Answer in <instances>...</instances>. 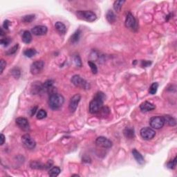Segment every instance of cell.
I'll list each match as a JSON object with an SVG mask.
<instances>
[{
	"instance_id": "26",
	"label": "cell",
	"mask_w": 177,
	"mask_h": 177,
	"mask_svg": "<svg viewBox=\"0 0 177 177\" xmlns=\"http://www.w3.org/2000/svg\"><path fill=\"white\" fill-rule=\"evenodd\" d=\"M37 53V51L35 49H28L24 51V55L27 57H32L34 55H35V54Z\"/></svg>"
},
{
	"instance_id": "2",
	"label": "cell",
	"mask_w": 177,
	"mask_h": 177,
	"mask_svg": "<svg viewBox=\"0 0 177 177\" xmlns=\"http://www.w3.org/2000/svg\"><path fill=\"white\" fill-rule=\"evenodd\" d=\"M64 103V98L61 94L53 93L50 95L49 98V105L51 109L57 110L62 106Z\"/></svg>"
},
{
	"instance_id": "11",
	"label": "cell",
	"mask_w": 177,
	"mask_h": 177,
	"mask_svg": "<svg viewBox=\"0 0 177 177\" xmlns=\"http://www.w3.org/2000/svg\"><path fill=\"white\" fill-rule=\"evenodd\" d=\"M15 122H16L17 125L23 131L28 132V131L30 130L29 122H28V120L26 118H23V117H20V118L16 119Z\"/></svg>"
},
{
	"instance_id": "38",
	"label": "cell",
	"mask_w": 177,
	"mask_h": 177,
	"mask_svg": "<svg viewBox=\"0 0 177 177\" xmlns=\"http://www.w3.org/2000/svg\"><path fill=\"white\" fill-rule=\"evenodd\" d=\"M11 25V22L8 21V20H5L4 22V24H3V28H5V29H8L9 28V26Z\"/></svg>"
},
{
	"instance_id": "8",
	"label": "cell",
	"mask_w": 177,
	"mask_h": 177,
	"mask_svg": "<svg viewBox=\"0 0 177 177\" xmlns=\"http://www.w3.org/2000/svg\"><path fill=\"white\" fill-rule=\"evenodd\" d=\"M141 136L145 140H151L156 135V132L150 127H144L141 129Z\"/></svg>"
},
{
	"instance_id": "41",
	"label": "cell",
	"mask_w": 177,
	"mask_h": 177,
	"mask_svg": "<svg viewBox=\"0 0 177 177\" xmlns=\"http://www.w3.org/2000/svg\"><path fill=\"white\" fill-rule=\"evenodd\" d=\"M0 139H1V145H4L5 142V136L3 134H1V136H0Z\"/></svg>"
},
{
	"instance_id": "22",
	"label": "cell",
	"mask_w": 177,
	"mask_h": 177,
	"mask_svg": "<svg viewBox=\"0 0 177 177\" xmlns=\"http://www.w3.org/2000/svg\"><path fill=\"white\" fill-rule=\"evenodd\" d=\"M106 18H107V21L111 24L114 23V22H116V16L115 13H113L112 11H111V10L108 11V12L107 13Z\"/></svg>"
},
{
	"instance_id": "24",
	"label": "cell",
	"mask_w": 177,
	"mask_h": 177,
	"mask_svg": "<svg viewBox=\"0 0 177 177\" xmlns=\"http://www.w3.org/2000/svg\"><path fill=\"white\" fill-rule=\"evenodd\" d=\"M30 167L33 169H37V170H42L45 169V165H43L40 162H37V161H32L30 163Z\"/></svg>"
},
{
	"instance_id": "34",
	"label": "cell",
	"mask_w": 177,
	"mask_h": 177,
	"mask_svg": "<svg viewBox=\"0 0 177 177\" xmlns=\"http://www.w3.org/2000/svg\"><path fill=\"white\" fill-rule=\"evenodd\" d=\"M1 44L4 47H7V46L11 42V39L9 38V37H6V38H3L1 39Z\"/></svg>"
},
{
	"instance_id": "25",
	"label": "cell",
	"mask_w": 177,
	"mask_h": 177,
	"mask_svg": "<svg viewBox=\"0 0 177 177\" xmlns=\"http://www.w3.org/2000/svg\"><path fill=\"white\" fill-rule=\"evenodd\" d=\"M61 170L58 167H54V168H53L49 170V174L50 176L52 177H55V176H57L59 174V173H60Z\"/></svg>"
},
{
	"instance_id": "30",
	"label": "cell",
	"mask_w": 177,
	"mask_h": 177,
	"mask_svg": "<svg viewBox=\"0 0 177 177\" xmlns=\"http://www.w3.org/2000/svg\"><path fill=\"white\" fill-rule=\"evenodd\" d=\"M47 116V111L44 109L39 110L37 113V118L39 119V120H42V119L46 118Z\"/></svg>"
},
{
	"instance_id": "29",
	"label": "cell",
	"mask_w": 177,
	"mask_h": 177,
	"mask_svg": "<svg viewBox=\"0 0 177 177\" xmlns=\"http://www.w3.org/2000/svg\"><path fill=\"white\" fill-rule=\"evenodd\" d=\"M158 87H159V84H158L157 82L152 83V84H151L150 86V87H149V93L151 95L155 94V93H156V91H157Z\"/></svg>"
},
{
	"instance_id": "40",
	"label": "cell",
	"mask_w": 177,
	"mask_h": 177,
	"mask_svg": "<svg viewBox=\"0 0 177 177\" xmlns=\"http://www.w3.org/2000/svg\"><path fill=\"white\" fill-rule=\"evenodd\" d=\"M37 110V107H34L33 108H32L30 111V115L31 116H33L36 113Z\"/></svg>"
},
{
	"instance_id": "5",
	"label": "cell",
	"mask_w": 177,
	"mask_h": 177,
	"mask_svg": "<svg viewBox=\"0 0 177 177\" xmlns=\"http://www.w3.org/2000/svg\"><path fill=\"white\" fill-rule=\"evenodd\" d=\"M125 26L127 28L132 30V31H136L138 30L137 21L131 13H129L127 15L125 20Z\"/></svg>"
},
{
	"instance_id": "17",
	"label": "cell",
	"mask_w": 177,
	"mask_h": 177,
	"mask_svg": "<svg viewBox=\"0 0 177 177\" xmlns=\"http://www.w3.org/2000/svg\"><path fill=\"white\" fill-rule=\"evenodd\" d=\"M55 28L61 35H64L66 32V27L62 22H57L55 24Z\"/></svg>"
},
{
	"instance_id": "33",
	"label": "cell",
	"mask_w": 177,
	"mask_h": 177,
	"mask_svg": "<svg viewBox=\"0 0 177 177\" xmlns=\"http://www.w3.org/2000/svg\"><path fill=\"white\" fill-rule=\"evenodd\" d=\"M176 160L177 158L175 157L172 161H170V162H168V165H167V166H168V168H170V169H174L176 166Z\"/></svg>"
},
{
	"instance_id": "1",
	"label": "cell",
	"mask_w": 177,
	"mask_h": 177,
	"mask_svg": "<svg viewBox=\"0 0 177 177\" xmlns=\"http://www.w3.org/2000/svg\"><path fill=\"white\" fill-rule=\"evenodd\" d=\"M105 99V93L98 91L95 94L93 99L90 102L89 112L91 113H98L103 108L104 100Z\"/></svg>"
},
{
	"instance_id": "36",
	"label": "cell",
	"mask_w": 177,
	"mask_h": 177,
	"mask_svg": "<svg viewBox=\"0 0 177 177\" xmlns=\"http://www.w3.org/2000/svg\"><path fill=\"white\" fill-rule=\"evenodd\" d=\"M18 44H17L16 45H15L14 47H13V48L11 49H9V50H8V51L6 53L7 54V55H13V54H14L17 51V50H18Z\"/></svg>"
},
{
	"instance_id": "20",
	"label": "cell",
	"mask_w": 177,
	"mask_h": 177,
	"mask_svg": "<svg viewBox=\"0 0 177 177\" xmlns=\"http://www.w3.org/2000/svg\"><path fill=\"white\" fill-rule=\"evenodd\" d=\"M163 117V119H164L165 124L167 123L168 125L172 126V127H173V126H175L176 125V120H175V118H174L172 116H171L166 115Z\"/></svg>"
},
{
	"instance_id": "15",
	"label": "cell",
	"mask_w": 177,
	"mask_h": 177,
	"mask_svg": "<svg viewBox=\"0 0 177 177\" xmlns=\"http://www.w3.org/2000/svg\"><path fill=\"white\" fill-rule=\"evenodd\" d=\"M42 90H43V84H42L40 82H35L32 84L31 93L34 95L42 92Z\"/></svg>"
},
{
	"instance_id": "3",
	"label": "cell",
	"mask_w": 177,
	"mask_h": 177,
	"mask_svg": "<svg viewBox=\"0 0 177 177\" xmlns=\"http://www.w3.org/2000/svg\"><path fill=\"white\" fill-rule=\"evenodd\" d=\"M71 82L74 84L75 86L82 88V89L88 90L90 89L91 86H90L89 83L87 81L83 79L81 76L79 75H75L71 78Z\"/></svg>"
},
{
	"instance_id": "31",
	"label": "cell",
	"mask_w": 177,
	"mask_h": 177,
	"mask_svg": "<svg viewBox=\"0 0 177 177\" xmlns=\"http://www.w3.org/2000/svg\"><path fill=\"white\" fill-rule=\"evenodd\" d=\"M88 64L89 65L90 68H91V70L92 71L93 74H96L98 73V68H97L96 64L94 62H91V61H88Z\"/></svg>"
},
{
	"instance_id": "18",
	"label": "cell",
	"mask_w": 177,
	"mask_h": 177,
	"mask_svg": "<svg viewBox=\"0 0 177 177\" xmlns=\"http://www.w3.org/2000/svg\"><path fill=\"white\" fill-rule=\"evenodd\" d=\"M132 154L133 156H134V159H136V161L139 164H143L145 162L144 158L139 151H138L136 149H134L132 150Z\"/></svg>"
},
{
	"instance_id": "14",
	"label": "cell",
	"mask_w": 177,
	"mask_h": 177,
	"mask_svg": "<svg viewBox=\"0 0 177 177\" xmlns=\"http://www.w3.org/2000/svg\"><path fill=\"white\" fill-rule=\"evenodd\" d=\"M53 81L51 80H48L43 84V90L42 92L46 93H51L52 94V91L53 90Z\"/></svg>"
},
{
	"instance_id": "39",
	"label": "cell",
	"mask_w": 177,
	"mask_h": 177,
	"mask_svg": "<svg viewBox=\"0 0 177 177\" xmlns=\"http://www.w3.org/2000/svg\"><path fill=\"white\" fill-rule=\"evenodd\" d=\"M151 64V62L147 60H143L142 62H141V66H142L143 67H147V66H149Z\"/></svg>"
},
{
	"instance_id": "7",
	"label": "cell",
	"mask_w": 177,
	"mask_h": 177,
	"mask_svg": "<svg viewBox=\"0 0 177 177\" xmlns=\"http://www.w3.org/2000/svg\"><path fill=\"white\" fill-rule=\"evenodd\" d=\"M149 125L152 128L155 129H159L164 126L165 121L163 117L154 116L149 120Z\"/></svg>"
},
{
	"instance_id": "21",
	"label": "cell",
	"mask_w": 177,
	"mask_h": 177,
	"mask_svg": "<svg viewBox=\"0 0 177 177\" xmlns=\"http://www.w3.org/2000/svg\"><path fill=\"white\" fill-rule=\"evenodd\" d=\"M22 41L26 44H29L32 41V35L28 30H25L22 34Z\"/></svg>"
},
{
	"instance_id": "37",
	"label": "cell",
	"mask_w": 177,
	"mask_h": 177,
	"mask_svg": "<svg viewBox=\"0 0 177 177\" xmlns=\"http://www.w3.org/2000/svg\"><path fill=\"white\" fill-rule=\"evenodd\" d=\"M0 66H1V74H2L3 71H4V69L6 68V62H5L4 59H1V62H0Z\"/></svg>"
},
{
	"instance_id": "19",
	"label": "cell",
	"mask_w": 177,
	"mask_h": 177,
	"mask_svg": "<svg viewBox=\"0 0 177 177\" xmlns=\"http://www.w3.org/2000/svg\"><path fill=\"white\" fill-rule=\"evenodd\" d=\"M123 134L127 138L133 139L134 138V129L132 127H126L124 129Z\"/></svg>"
},
{
	"instance_id": "9",
	"label": "cell",
	"mask_w": 177,
	"mask_h": 177,
	"mask_svg": "<svg viewBox=\"0 0 177 177\" xmlns=\"http://www.w3.org/2000/svg\"><path fill=\"white\" fill-rule=\"evenodd\" d=\"M44 66V62L42 60H37L34 62L30 66V72L32 74L36 75L43 70Z\"/></svg>"
},
{
	"instance_id": "10",
	"label": "cell",
	"mask_w": 177,
	"mask_h": 177,
	"mask_svg": "<svg viewBox=\"0 0 177 177\" xmlns=\"http://www.w3.org/2000/svg\"><path fill=\"white\" fill-rule=\"evenodd\" d=\"M81 100V96L80 94H76L74 95L72 98H71L70 102H69V111L72 113L76 111V109L78 106V104H79L80 101Z\"/></svg>"
},
{
	"instance_id": "13",
	"label": "cell",
	"mask_w": 177,
	"mask_h": 177,
	"mask_svg": "<svg viewBox=\"0 0 177 177\" xmlns=\"http://www.w3.org/2000/svg\"><path fill=\"white\" fill-rule=\"evenodd\" d=\"M48 31V28L47 26H42V25H39V26H36L32 28L31 32L33 35H36V36H40V35H46Z\"/></svg>"
},
{
	"instance_id": "6",
	"label": "cell",
	"mask_w": 177,
	"mask_h": 177,
	"mask_svg": "<svg viewBox=\"0 0 177 177\" xmlns=\"http://www.w3.org/2000/svg\"><path fill=\"white\" fill-rule=\"evenodd\" d=\"M22 142L23 145L28 149H33L36 146V142L29 134H25L22 136Z\"/></svg>"
},
{
	"instance_id": "27",
	"label": "cell",
	"mask_w": 177,
	"mask_h": 177,
	"mask_svg": "<svg viewBox=\"0 0 177 177\" xmlns=\"http://www.w3.org/2000/svg\"><path fill=\"white\" fill-rule=\"evenodd\" d=\"M125 2V1H116L113 3V8L116 11L120 12L121 10L122 5Z\"/></svg>"
},
{
	"instance_id": "32",
	"label": "cell",
	"mask_w": 177,
	"mask_h": 177,
	"mask_svg": "<svg viewBox=\"0 0 177 177\" xmlns=\"http://www.w3.org/2000/svg\"><path fill=\"white\" fill-rule=\"evenodd\" d=\"M11 74L15 78H19L20 77V75H21V72H20V69L15 67L14 69H12Z\"/></svg>"
},
{
	"instance_id": "12",
	"label": "cell",
	"mask_w": 177,
	"mask_h": 177,
	"mask_svg": "<svg viewBox=\"0 0 177 177\" xmlns=\"http://www.w3.org/2000/svg\"><path fill=\"white\" fill-rule=\"evenodd\" d=\"M96 144L99 147H103V148H111L112 146V142L110 140H109L107 138L104 136H100L97 138L96 141Z\"/></svg>"
},
{
	"instance_id": "23",
	"label": "cell",
	"mask_w": 177,
	"mask_h": 177,
	"mask_svg": "<svg viewBox=\"0 0 177 177\" xmlns=\"http://www.w3.org/2000/svg\"><path fill=\"white\" fill-rule=\"evenodd\" d=\"M80 35H81V31L80 30H77L75 33L71 35L70 41L71 43L75 44L76 42H78L79 41L80 38Z\"/></svg>"
},
{
	"instance_id": "42",
	"label": "cell",
	"mask_w": 177,
	"mask_h": 177,
	"mask_svg": "<svg viewBox=\"0 0 177 177\" xmlns=\"http://www.w3.org/2000/svg\"><path fill=\"white\" fill-rule=\"evenodd\" d=\"M4 30H3V28H1V36H3V35H4Z\"/></svg>"
},
{
	"instance_id": "16",
	"label": "cell",
	"mask_w": 177,
	"mask_h": 177,
	"mask_svg": "<svg viewBox=\"0 0 177 177\" xmlns=\"http://www.w3.org/2000/svg\"><path fill=\"white\" fill-rule=\"evenodd\" d=\"M155 108H156V107L154 105L147 101H145L144 103H141L140 105L141 110L143 111H150L155 109Z\"/></svg>"
},
{
	"instance_id": "28",
	"label": "cell",
	"mask_w": 177,
	"mask_h": 177,
	"mask_svg": "<svg viewBox=\"0 0 177 177\" xmlns=\"http://www.w3.org/2000/svg\"><path fill=\"white\" fill-rule=\"evenodd\" d=\"M35 15H25L22 18V21L24 23H30L35 20Z\"/></svg>"
},
{
	"instance_id": "4",
	"label": "cell",
	"mask_w": 177,
	"mask_h": 177,
	"mask_svg": "<svg viewBox=\"0 0 177 177\" xmlns=\"http://www.w3.org/2000/svg\"><path fill=\"white\" fill-rule=\"evenodd\" d=\"M76 15L80 20L88 22H94L97 19L96 15L91 11H78L76 13Z\"/></svg>"
},
{
	"instance_id": "35",
	"label": "cell",
	"mask_w": 177,
	"mask_h": 177,
	"mask_svg": "<svg viewBox=\"0 0 177 177\" xmlns=\"http://www.w3.org/2000/svg\"><path fill=\"white\" fill-rule=\"evenodd\" d=\"M74 62L76 65L77 66H79V67H81L82 66V62H81V59L80 57L78 55H76L74 56Z\"/></svg>"
}]
</instances>
